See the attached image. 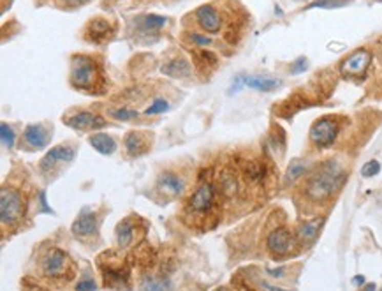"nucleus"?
<instances>
[{
    "instance_id": "obj_20",
    "label": "nucleus",
    "mask_w": 382,
    "mask_h": 291,
    "mask_svg": "<svg viewBox=\"0 0 382 291\" xmlns=\"http://www.w3.org/2000/svg\"><path fill=\"white\" fill-rule=\"evenodd\" d=\"M132 231H134V226L132 222L129 219L122 221L118 224V228H116V240H118V245L120 247H125V245L131 244L132 240Z\"/></svg>"
},
{
    "instance_id": "obj_18",
    "label": "nucleus",
    "mask_w": 382,
    "mask_h": 291,
    "mask_svg": "<svg viewBox=\"0 0 382 291\" xmlns=\"http://www.w3.org/2000/svg\"><path fill=\"white\" fill-rule=\"evenodd\" d=\"M319 226H320V219L303 222L298 228V237L301 238L303 242H312L317 237V233H319Z\"/></svg>"
},
{
    "instance_id": "obj_11",
    "label": "nucleus",
    "mask_w": 382,
    "mask_h": 291,
    "mask_svg": "<svg viewBox=\"0 0 382 291\" xmlns=\"http://www.w3.org/2000/svg\"><path fill=\"white\" fill-rule=\"evenodd\" d=\"M72 159H74V148L60 145V147L51 148V150L41 159L39 168L43 169V171H48V169L56 166L58 163H66V161H72Z\"/></svg>"
},
{
    "instance_id": "obj_10",
    "label": "nucleus",
    "mask_w": 382,
    "mask_h": 291,
    "mask_svg": "<svg viewBox=\"0 0 382 291\" xmlns=\"http://www.w3.org/2000/svg\"><path fill=\"white\" fill-rule=\"evenodd\" d=\"M196 20L197 23L205 28L206 32H210V34H217L218 30H220V14L217 13V9H215L213 6H210V4H205V6H199L196 9Z\"/></svg>"
},
{
    "instance_id": "obj_38",
    "label": "nucleus",
    "mask_w": 382,
    "mask_h": 291,
    "mask_svg": "<svg viewBox=\"0 0 382 291\" xmlns=\"http://www.w3.org/2000/svg\"><path fill=\"white\" fill-rule=\"evenodd\" d=\"M352 284L354 286H365V277L363 276H356L352 279Z\"/></svg>"
},
{
    "instance_id": "obj_35",
    "label": "nucleus",
    "mask_w": 382,
    "mask_h": 291,
    "mask_svg": "<svg viewBox=\"0 0 382 291\" xmlns=\"http://www.w3.org/2000/svg\"><path fill=\"white\" fill-rule=\"evenodd\" d=\"M88 0H58L60 6L64 7H78V6H83V4H87Z\"/></svg>"
},
{
    "instance_id": "obj_16",
    "label": "nucleus",
    "mask_w": 382,
    "mask_h": 291,
    "mask_svg": "<svg viewBox=\"0 0 382 291\" xmlns=\"http://www.w3.org/2000/svg\"><path fill=\"white\" fill-rule=\"evenodd\" d=\"M245 85L254 88V90L271 92L275 88H278L282 82L277 78H268V76H245Z\"/></svg>"
},
{
    "instance_id": "obj_5",
    "label": "nucleus",
    "mask_w": 382,
    "mask_h": 291,
    "mask_svg": "<svg viewBox=\"0 0 382 291\" xmlns=\"http://www.w3.org/2000/svg\"><path fill=\"white\" fill-rule=\"evenodd\" d=\"M67 265H69V256L58 247L48 249V253L44 254L43 261H41L43 274H44V276H48V277H53V279L66 276Z\"/></svg>"
},
{
    "instance_id": "obj_1",
    "label": "nucleus",
    "mask_w": 382,
    "mask_h": 291,
    "mask_svg": "<svg viewBox=\"0 0 382 291\" xmlns=\"http://www.w3.org/2000/svg\"><path fill=\"white\" fill-rule=\"evenodd\" d=\"M345 179L344 169L335 161H328L320 166L305 185V192L312 201H324L342 185Z\"/></svg>"
},
{
    "instance_id": "obj_4",
    "label": "nucleus",
    "mask_w": 382,
    "mask_h": 291,
    "mask_svg": "<svg viewBox=\"0 0 382 291\" xmlns=\"http://www.w3.org/2000/svg\"><path fill=\"white\" fill-rule=\"evenodd\" d=\"M336 134H338V122L331 117L315 120L314 125L310 127V141L315 147L320 148H326L335 143Z\"/></svg>"
},
{
    "instance_id": "obj_12",
    "label": "nucleus",
    "mask_w": 382,
    "mask_h": 291,
    "mask_svg": "<svg viewBox=\"0 0 382 291\" xmlns=\"http://www.w3.org/2000/svg\"><path fill=\"white\" fill-rule=\"evenodd\" d=\"M72 235L78 238H87L97 231V217L93 212L83 210V214L72 222Z\"/></svg>"
},
{
    "instance_id": "obj_2",
    "label": "nucleus",
    "mask_w": 382,
    "mask_h": 291,
    "mask_svg": "<svg viewBox=\"0 0 382 291\" xmlns=\"http://www.w3.org/2000/svg\"><path fill=\"white\" fill-rule=\"evenodd\" d=\"M23 212H25V205H23L22 194H19L16 189H9L4 187L0 191V219H2V224H14L23 217Z\"/></svg>"
},
{
    "instance_id": "obj_17",
    "label": "nucleus",
    "mask_w": 382,
    "mask_h": 291,
    "mask_svg": "<svg viewBox=\"0 0 382 291\" xmlns=\"http://www.w3.org/2000/svg\"><path fill=\"white\" fill-rule=\"evenodd\" d=\"M90 145L103 156H111L116 150V143L111 136L104 134V132H97V134L90 136Z\"/></svg>"
},
{
    "instance_id": "obj_24",
    "label": "nucleus",
    "mask_w": 382,
    "mask_h": 291,
    "mask_svg": "<svg viewBox=\"0 0 382 291\" xmlns=\"http://www.w3.org/2000/svg\"><path fill=\"white\" fill-rule=\"evenodd\" d=\"M0 138H2V145L6 148H11V147H14V131H13V127L11 125H7V124H2L0 125Z\"/></svg>"
},
{
    "instance_id": "obj_29",
    "label": "nucleus",
    "mask_w": 382,
    "mask_h": 291,
    "mask_svg": "<svg viewBox=\"0 0 382 291\" xmlns=\"http://www.w3.org/2000/svg\"><path fill=\"white\" fill-rule=\"evenodd\" d=\"M379 171H380V163H379V161H375V159L368 161V163L361 168V175L367 177V179H370V177H375Z\"/></svg>"
},
{
    "instance_id": "obj_30",
    "label": "nucleus",
    "mask_w": 382,
    "mask_h": 291,
    "mask_svg": "<svg viewBox=\"0 0 382 291\" xmlns=\"http://www.w3.org/2000/svg\"><path fill=\"white\" fill-rule=\"evenodd\" d=\"M145 25L148 28H158V27L166 25V18L164 16H157V14H148L145 18Z\"/></svg>"
},
{
    "instance_id": "obj_27",
    "label": "nucleus",
    "mask_w": 382,
    "mask_h": 291,
    "mask_svg": "<svg viewBox=\"0 0 382 291\" xmlns=\"http://www.w3.org/2000/svg\"><path fill=\"white\" fill-rule=\"evenodd\" d=\"M109 115H111L113 119H116V120H124V122H127V120H132V119H137V111L129 110V108L111 110V111H109Z\"/></svg>"
},
{
    "instance_id": "obj_15",
    "label": "nucleus",
    "mask_w": 382,
    "mask_h": 291,
    "mask_svg": "<svg viewBox=\"0 0 382 291\" xmlns=\"http://www.w3.org/2000/svg\"><path fill=\"white\" fill-rule=\"evenodd\" d=\"M124 147L125 150H127L129 156L136 157V156H141L143 152H146V148H148V143H146V138L141 132H129L127 136H125V141H124Z\"/></svg>"
},
{
    "instance_id": "obj_37",
    "label": "nucleus",
    "mask_w": 382,
    "mask_h": 291,
    "mask_svg": "<svg viewBox=\"0 0 382 291\" xmlns=\"http://www.w3.org/2000/svg\"><path fill=\"white\" fill-rule=\"evenodd\" d=\"M261 286H263L264 289H268V291H287V289L277 288V286H271V284H268V282H261Z\"/></svg>"
},
{
    "instance_id": "obj_42",
    "label": "nucleus",
    "mask_w": 382,
    "mask_h": 291,
    "mask_svg": "<svg viewBox=\"0 0 382 291\" xmlns=\"http://www.w3.org/2000/svg\"><path fill=\"white\" fill-rule=\"evenodd\" d=\"M375 2H379V4H382V0H375Z\"/></svg>"
},
{
    "instance_id": "obj_9",
    "label": "nucleus",
    "mask_w": 382,
    "mask_h": 291,
    "mask_svg": "<svg viewBox=\"0 0 382 291\" xmlns=\"http://www.w3.org/2000/svg\"><path fill=\"white\" fill-rule=\"evenodd\" d=\"M213 196H215V191H213V187H211V184H201L196 189V192L190 196L189 208L196 214L208 212L211 208V205H213Z\"/></svg>"
},
{
    "instance_id": "obj_19",
    "label": "nucleus",
    "mask_w": 382,
    "mask_h": 291,
    "mask_svg": "<svg viewBox=\"0 0 382 291\" xmlns=\"http://www.w3.org/2000/svg\"><path fill=\"white\" fill-rule=\"evenodd\" d=\"M162 72H166V74L173 76V78H182V76H187L190 72V67L189 64L185 62V60H173V62H169L168 66L162 67Z\"/></svg>"
},
{
    "instance_id": "obj_21",
    "label": "nucleus",
    "mask_w": 382,
    "mask_h": 291,
    "mask_svg": "<svg viewBox=\"0 0 382 291\" xmlns=\"http://www.w3.org/2000/svg\"><path fill=\"white\" fill-rule=\"evenodd\" d=\"M305 169H307V166H305V164H303V161H299V159L291 161L289 168H287V173H286V180H287V182L296 180L299 175H303V173H305Z\"/></svg>"
},
{
    "instance_id": "obj_41",
    "label": "nucleus",
    "mask_w": 382,
    "mask_h": 291,
    "mask_svg": "<svg viewBox=\"0 0 382 291\" xmlns=\"http://www.w3.org/2000/svg\"><path fill=\"white\" fill-rule=\"evenodd\" d=\"M215 291H229V289H226V288H218V289H215Z\"/></svg>"
},
{
    "instance_id": "obj_28",
    "label": "nucleus",
    "mask_w": 382,
    "mask_h": 291,
    "mask_svg": "<svg viewBox=\"0 0 382 291\" xmlns=\"http://www.w3.org/2000/svg\"><path fill=\"white\" fill-rule=\"evenodd\" d=\"M164 281L162 279H155V277H146L143 281V288L145 291H164Z\"/></svg>"
},
{
    "instance_id": "obj_32",
    "label": "nucleus",
    "mask_w": 382,
    "mask_h": 291,
    "mask_svg": "<svg viewBox=\"0 0 382 291\" xmlns=\"http://www.w3.org/2000/svg\"><path fill=\"white\" fill-rule=\"evenodd\" d=\"M189 37H190V41H192L194 44H197V46H208V44H211L210 37H206V35H199V34H196V32H192Z\"/></svg>"
},
{
    "instance_id": "obj_34",
    "label": "nucleus",
    "mask_w": 382,
    "mask_h": 291,
    "mask_svg": "<svg viewBox=\"0 0 382 291\" xmlns=\"http://www.w3.org/2000/svg\"><path fill=\"white\" fill-rule=\"evenodd\" d=\"M307 67H308V62H307V59H298L294 62V66H292V74H299V72H305L307 71Z\"/></svg>"
},
{
    "instance_id": "obj_26",
    "label": "nucleus",
    "mask_w": 382,
    "mask_h": 291,
    "mask_svg": "<svg viewBox=\"0 0 382 291\" xmlns=\"http://www.w3.org/2000/svg\"><path fill=\"white\" fill-rule=\"evenodd\" d=\"M169 110V103L166 99H155L148 108H146V115H157V113H164Z\"/></svg>"
},
{
    "instance_id": "obj_33",
    "label": "nucleus",
    "mask_w": 382,
    "mask_h": 291,
    "mask_svg": "<svg viewBox=\"0 0 382 291\" xmlns=\"http://www.w3.org/2000/svg\"><path fill=\"white\" fill-rule=\"evenodd\" d=\"M76 291H95V282H93L92 279L79 281L78 286H76Z\"/></svg>"
},
{
    "instance_id": "obj_14",
    "label": "nucleus",
    "mask_w": 382,
    "mask_h": 291,
    "mask_svg": "<svg viewBox=\"0 0 382 291\" xmlns=\"http://www.w3.org/2000/svg\"><path fill=\"white\" fill-rule=\"evenodd\" d=\"M157 187L168 196H178L184 191V180L174 173H162L157 180Z\"/></svg>"
},
{
    "instance_id": "obj_8",
    "label": "nucleus",
    "mask_w": 382,
    "mask_h": 291,
    "mask_svg": "<svg viewBox=\"0 0 382 291\" xmlns=\"http://www.w3.org/2000/svg\"><path fill=\"white\" fill-rule=\"evenodd\" d=\"M64 124L72 129H78V131H87V129H103L106 125V120L103 117L95 115V113L79 111L76 115L64 119Z\"/></svg>"
},
{
    "instance_id": "obj_3",
    "label": "nucleus",
    "mask_w": 382,
    "mask_h": 291,
    "mask_svg": "<svg viewBox=\"0 0 382 291\" xmlns=\"http://www.w3.org/2000/svg\"><path fill=\"white\" fill-rule=\"evenodd\" d=\"M95 78H97V71H95V64H93L92 59H88V56H74V59H72L71 83L74 85L76 88L88 90V88L93 87Z\"/></svg>"
},
{
    "instance_id": "obj_36",
    "label": "nucleus",
    "mask_w": 382,
    "mask_h": 291,
    "mask_svg": "<svg viewBox=\"0 0 382 291\" xmlns=\"http://www.w3.org/2000/svg\"><path fill=\"white\" fill-rule=\"evenodd\" d=\"M39 201H41V212L53 214V210L48 208V203H46V191H41L39 192Z\"/></svg>"
},
{
    "instance_id": "obj_40",
    "label": "nucleus",
    "mask_w": 382,
    "mask_h": 291,
    "mask_svg": "<svg viewBox=\"0 0 382 291\" xmlns=\"http://www.w3.org/2000/svg\"><path fill=\"white\" fill-rule=\"evenodd\" d=\"M377 289V286L373 284V282H368L367 286H365V289H361V291H375Z\"/></svg>"
},
{
    "instance_id": "obj_39",
    "label": "nucleus",
    "mask_w": 382,
    "mask_h": 291,
    "mask_svg": "<svg viewBox=\"0 0 382 291\" xmlns=\"http://www.w3.org/2000/svg\"><path fill=\"white\" fill-rule=\"evenodd\" d=\"M268 272H270V276H273V277H280V276H282V272H284V268H275V270L268 268Z\"/></svg>"
},
{
    "instance_id": "obj_13",
    "label": "nucleus",
    "mask_w": 382,
    "mask_h": 291,
    "mask_svg": "<svg viewBox=\"0 0 382 291\" xmlns=\"http://www.w3.org/2000/svg\"><path fill=\"white\" fill-rule=\"evenodd\" d=\"M23 138H25V143L28 147L43 148L48 143V131L41 124H30L27 125L25 132H23Z\"/></svg>"
},
{
    "instance_id": "obj_7",
    "label": "nucleus",
    "mask_w": 382,
    "mask_h": 291,
    "mask_svg": "<svg viewBox=\"0 0 382 291\" xmlns=\"http://www.w3.org/2000/svg\"><path fill=\"white\" fill-rule=\"evenodd\" d=\"M266 245L270 249V253L275 254V256H286L292 249V245H294V238H292L289 229L277 228L268 235Z\"/></svg>"
},
{
    "instance_id": "obj_6",
    "label": "nucleus",
    "mask_w": 382,
    "mask_h": 291,
    "mask_svg": "<svg viewBox=\"0 0 382 291\" xmlns=\"http://www.w3.org/2000/svg\"><path fill=\"white\" fill-rule=\"evenodd\" d=\"M370 62H372V55L367 48H359V50L352 51L351 55L342 62L340 72L344 76H363L365 71L368 69Z\"/></svg>"
},
{
    "instance_id": "obj_25",
    "label": "nucleus",
    "mask_w": 382,
    "mask_h": 291,
    "mask_svg": "<svg viewBox=\"0 0 382 291\" xmlns=\"http://www.w3.org/2000/svg\"><path fill=\"white\" fill-rule=\"evenodd\" d=\"M88 30H90V34H93L95 37H103V35H106L109 32V25L104 20H93L90 25H88Z\"/></svg>"
},
{
    "instance_id": "obj_31",
    "label": "nucleus",
    "mask_w": 382,
    "mask_h": 291,
    "mask_svg": "<svg viewBox=\"0 0 382 291\" xmlns=\"http://www.w3.org/2000/svg\"><path fill=\"white\" fill-rule=\"evenodd\" d=\"M222 191L226 194H233L236 191V182L231 175H224V180H222Z\"/></svg>"
},
{
    "instance_id": "obj_22",
    "label": "nucleus",
    "mask_w": 382,
    "mask_h": 291,
    "mask_svg": "<svg viewBox=\"0 0 382 291\" xmlns=\"http://www.w3.org/2000/svg\"><path fill=\"white\" fill-rule=\"evenodd\" d=\"M347 4H351V0H317V2H312L308 6V9H315V7H319V9H335V7L347 6Z\"/></svg>"
},
{
    "instance_id": "obj_23",
    "label": "nucleus",
    "mask_w": 382,
    "mask_h": 291,
    "mask_svg": "<svg viewBox=\"0 0 382 291\" xmlns=\"http://www.w3.org/2000/svg\"><path fill=\"white\" fill-rule=\"evenodd\" d=\"M245 173L250 180H261L264 177V166L263 164H259L257 161H250V163L245 166Z\"/></svg>"
}]
</instances>
